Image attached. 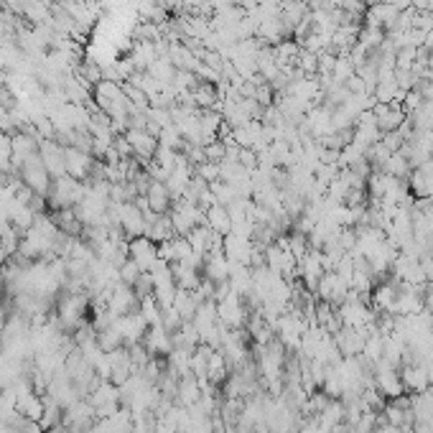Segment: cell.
I'll list each match as a JSON object with an SVG mask.
<instances>
[{"mask_svg": "<svg viewBox=\"0 0 433 433\" xmlns=\"http://www.w3.org/2000/svg\"><path fill=\"white\" fill-rule=\"evenodd\" d=\"M347 293H350V283H347L342 275L334 273V270L318 278V286H316L318 301H326V304H331V306H342L344 301H347Z\"/></svg>", "mask_w": 433, "mask_h": 433, "instance_id": "1", "label": "cell"}, {"mask_svg": "<svg viewBox=\"0 0 433 433\" xmlns=\"http://www.w3.org/2000/svg\"><path fill=\"white\" fill-rule=\"evenodd\" d=\"M369 331L367 326L362 329H354V326H342V329L334 334V344L337 350L342 352V357H359L364 350V342H367Z\"/></svg>", "mask_w": 433, "mask_h": 433, "instance_id": "2", "label": "cell"}, {"mask_svg": "<svg viewBox=\"0 0 433 433\" xmlns=\"http://www.w3.org/2000/svg\"><path fill=\"white\" fill-rule=\"evenodd\" d=\"M127 255L138 262V267L143 273H148L156 262H158V245L151 240V237H133L130 245H127Z\"/></svg>", "mask_w": 433, "mask_h": 433, "instance_id": "3", "label": "cell"}, {"mask_svg": "<svg viewBox=\"0 0 433 433\" xmlns=\"http://www.w3.org/2000/svg\"><path fill=\"white\" fill-rule=\"evenodd\" d=\"M400 380H403V388L410 390V393H426L431 388L426 364H403Z\"/></svg>", "mask_w": 433, "mask_h": 433, "instance_id": "4", "label": "cell"}, {"mask_svg": "<svg viewBox=\"0 0 433 433\" xmlns=\"http://www.w3.org/2000/svg\"><path fill=\"white\" fill-rule=\"evenodd\" d=\"M204 224L216 232V235L227 237L232 232V216H229V209L222 207V204H214L209 209H204Z\"/></svg>", "mask_w": 433, "mask_h": 433, "instance_id": "5", "label": "cell"}, {"mask_svg": "<svg viewBox=\"0 0 433 433\" xmlns=\"http://www.w3.org/2000/svg\"><path fill=\"white\" fill-rule=\"evenodd\" d=\"M395 301H398V283L382 280L380 286L372 288V306H375L380 313H393Z\"/></svg>", "mask_w": 433, "mask_h": 433, "instance_id": "6", "label": "cell"}, {"mask_svg": "<svg viewBox=\"0 0 433 433\" xmlns=\"http://www.w3.org/2000/svg\"><path fill=\"white\" fill-rule=\"evenodd\" d=\"M146 350L151 352L153 357H156V354H171L173 342H171V334L163 329V324H156V326H151V329H148Z\"/></svg>", "mask_w": 433, "mask_h": 433, "instance_id": "7", "label": "cell"}, {"mask_svg": "<svg viewBox=\"0 0 433 433\" xmlns=\"http://www.w3.org/2000/svg\"><path fill=\"white\" fill-rule=\"evenodd\" d=\"M143 197L148 199V207H151L156 214H166L168 207H171V194H168L163 181H151V184H148V191L143 194Z\"/></svg>", "mask_w": 433, "mask_h": 433, "instance_id": "8", "label": "cell"}, {"mask_svg": "<svg viewBox=\"0 0 433 433\" xmlns=\"http://www.w3.org/2000/svg\"><path fill=\"white\" fill-rule=\"evenodd\" d=\"M44 398H38L36 393H23L18 395V400H16V410H18L23 418L28 420H41V415H44Z\"/></svg>", "mask_w": 433, "mask_h": 433, "instance_id": "9", "label": "cell"}, {"mask_svg": "<svg viewBox=\"0 0 433 433\" xmlns=\"http://www.w3.org/2000/svg\"><path fill=\"white\" fill-rule=\"evenodd\" d=\"M410 171H413V166H410V161L405 158L403 151L393 153L388 158V163L382 166V173H388V176H395V178H405Z\"/></svg>", "mask_w": 433, "mask_h": 433, "instance_id": "10", "label": "cell"}, {"mask_svg": "<svg viewBox=\"0 0 433 433\" xmlns=\"http://www.w3.org/2000/svg\"><path fill=\"white\" fill-rule=\"evenodd\" d=\"M138 311H140V316L146 318V324L148 326H156V324H161V306H158V301H156V296H146V299H140V304H138Z\"/></svg>", "mask_w": 433, "mask_h": 433, "instance_id": "11", "label": "cell"}, {"mask_svg": "<svg viewBox=\"0 0 433 433\" xmlns=\"http://www.w3.org/2000/svg\"><path fill=\"white\" fill-rule=\"evenodd\" d=\"M97 344H100L102 352H115L122 347V334L115 326H108V329L97 331Z\"/></svg>", "mask_w": 433, "mask_h": 433, "instance_id": "12", "label": "cell"}, {"mask_svg": "<svg viewBox=\"0 0 433 433\" xmlns=\"http://www.w3.org/2000/svg\"><path fill=\"white\" fill-rule=\"evenodd\" d=\"M354 74H357V67L352 64V59L350 57H337V64H334V69H331L334 82L347 84Z\"/></svg>", "mask_w": 433, "mask_h": 433, "instance_id": "13", "label": "cell"}, {"mask_svg": "<svg viewBox=\"0 0 433 433\" xmlns=\"http://www.w3.org/2000/svg\"><path fill=\"white\" fill-rule=\"evenodd\" d=\"M117 275H120V283H125V286L133 288L135 283H138L140 275H143V270H140L138 262H135L133 258H127V260L122 262L120 267H117Z\"/></svg>", "mask_w": 433, "mask_h": 433, "instance_id": "14", "label": "cell"}, {"mask_svg": "<svg viewBox=\"0 0 433 433\" xmlns=\"http://www.w3.org/2000/svg\"><path fill=\"white\" fill-rule=\"evenodd\" d=\"M197 176L207 184H214V181H222L219 178V163H209V161H204V163L197 166Z\"/></svg>", "mask_w": 433, "mask_h": 433, "instance_id": "15", "label": "cell"}, {"mask_svg": "<svg viewBox=\"0 0 433 433\" xmlns=\"http://www.w3.org/2000/svg\"><path fill=\"white\" fill-rule=\"evenodd\" d=\"M0 130H13V117H11V110L6 108V105H3V102H0Z\"/></svg>", "mask_w": 433, "mask_h": 433, "instance_id": "16", "label": "cell"}, {"mask_svg": "<svg viewBox=\"0 0 433 433\" xmlns=\"http://www.w3.org/2000/svg\"><path fill=\"white\" fill-rule=\"evenodd\" d=\"M46 433H74V431H69V428H67V426H64V423H62V426L51 428V431H46Z\"/></svg>", "mask_w": 433, "mask_h": 433, "instance_id": "17", "label": "cell"}, {"mask_svg": "<svg viewBox=\"0 0 433 433\" xmlns=\"http://www.w3.org/2000/svg\"><path fill=\"white\" fill-rule=\"evenodd\" d=\"M428 286H431V288H433V280H431V283H428Z\"/></svg>", "mask_w": 433, "mask_h": 433, "instance_id": "18", "label": "cell"}]
</instances>
